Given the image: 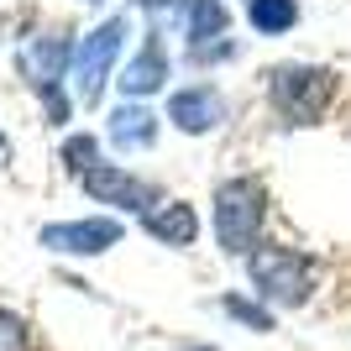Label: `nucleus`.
Wrapping results in <instances>:
<instances>
[{
	"label": "nucleus",
	"instance_id": "9d476101",
	"mask_svg": "<svg viewBox=\"0 0 351 351\" xmlns=\"http://www.w3.org/2000/svg\"><path fill=\"white\" fill-rule=\"evenodd\" d=\"M142 226H147V236H158L168 247H194V236H199V215H194L184 199H168V205L147 210Z\"/></svg>",
	"mask_w": 351,
	"mask_h": 351
},
{
	"label": "nucleus",
	"instance_id": "dca6fc26",
	"mask_svg": "<svg viewBox=\"0 0 351 351\" xmlns=\"http://www.w3.org/2000/svg\"><path fill=\"white\" fill-rule=\"evenodd\" d=\"M32 341H27V325L16 320L11 309H0V351H27Z\"/></svg>",
	"mask_w": 351,
	"mask_h": 351
},
{
	"label": "nucleus",
	"instance_id": "f8f14e48",
	"mask_svg": "<svg viewBox=\"0 0 351 351\" xmlns=\"http://www.w3.org/2000/svg\"><path fill=\"white\" fill-rule=\"evenodd\" d=\"M110 142L136 152V147H152L158 142V116L147 110V105H121L116 116H110Z\"/></svg>",
	"mask_w": 351,
	"mask_h": 351
},
{
	"label": "nucleus",
	"instance_id": "f3484780",
	"mask_svg": "<svg viewBox=\"0 0 351 351\" xmlns=\"http://www.w3.org/2000/svg\"><path fill=\"white\" fill-rule=\"evenodd\" d=\"M142 11H178V5H189V0H136Z\"/></svg>",
	"mask_w": 351,
	"mask_h": 351
},
{
	"label": "nucleus",
	"instance_id": "9b49d317",
	"mask_svg": "<svg viewBox=\"0 0 351 351\" xmlns=\"http://www.w3.org/2000/svg\"><path fill=\"white\" fill-rule=\"evenodd\" d=\"M226 27H231V11H226L220 0H189V5H184V37H189L194 53L220 47Z\"/></svg>",
	"mask_w": 351,
	"mask_h": 351
},
{
	"label": "nucleus",
	"instance_id": "39448f33",
	"mask_svg": "<svg viewBox=\"0 0 351 351\" xmlns=\"http://www.w3.org/2000/svg\"><path fill=\"white\" fill-rule=\"evenodd\" d=\"M121 43H126V21L110 16V21H100L84 43L73 47V84H79V100L84 105L100 100V89H105V79H110V63H116Z\"/></svg>",
	"mask_w": 351,
	"mask_h": 351
},
{
	"label": "nucleus",
	"instance_id": "2eb2a0df",
	"mask_svg": "<svg viewBox=\"0 0 351 351\" xmlns=\"http://www.w3.org/2000/svg\"><path fill=\"white\" fill-rule=\"evenodd\" d=\"M220 309L231 315V320H241V325H252V330H273V309L267 304H247V299H220Z\"/></svg>",
	"mask_w": 351,
	"mask_h": 351
},
{
	"label": "nucleus",
	"instance_id": "f03ea898",
	"mask_svg": "<svg viewBox=\"0 0 351 351\" xmlns=\"http://www.w3.org/2000/svg\"><path fill=\"white\" fill-rule=\"evenodd\" d=\"M336 89H341V79L325 63H278V69L267 73V100L293 126L320 121L330 110V100H336Z\"/></svg>",
	"mask_w": 351,
	"mask_h": 351
},
{
	"label": "nucleus",
	"instance_id": "7ed1b4c3",
	"mask_svg": "<svg viewBox=\"0 0 351 351\" xmlns=\"http://www.w3.org/2000/svg\"><path fill=\"white\" fill-rule=\"evenodd\" d=\"M247 278H252V293H257V304H273V309H299L315 293V267H309L304 252L293 247H263L247 257Z\"/></svg>",
	"mask_w": 351,
	"mask_h": 351
},
{
	"label": "nucleus",
	"instance_id": "ddd939ff",
	"mask_svg": "<svg viewBox=\"0 0 351 351\" xmlns=\"http://www.w3.org/2000/svg\"><path fill=\"white\" fill-rule=\"evenodd\" d=\"M247 16L263 37H283L299 27V0H247Z\"/></svg>",
	"mask_w": 351,
	"mask_h": 351
},
{
	"label": "nucleus",
	"instance_id": "6e6552de",
	"mask_svg": "<svg viewBox=\"0 0 351 351\" xmlns=\"http://www.w3.org/2000/svg\"><path fill=\"white\" fill-rule=\"evenodd\" d=\"M220 116H226V100H220V89H210V84H189V89H178L173 100H168V121H173L178 132H189V136L215 132Z\"/></svg>",
	"mask_w": 351,
	"mask_h": 351
},
{
	"label": "nucleus",
	"instance_id": "20e7f679",
	"mask_svg": "<svg viewBox=\"0 0 351 351\" xmlns=\"http://www.w3.org/2000/svg\"><path fill=\"white\" fill-rule=\"evenodd\" d=\"M69 58H73V47H69V37H58V32L27 37V43H21V53H16L21 79H27V84L47 100V116H53V121L69 116V105H63V95H58V79H63V69H69Z\"/></svg>",
	"mask_w": 351,
	"mask_h": 351
},
{
	"label": "nucleus",
	"instance_id": "423d86ee",
	"mask_svg": "<svg viewBox=\"0 0 351 351\" xmlns=\"http://www.w3.org/2000/svg\"><path fill=\"white\" fill-rule=\"evenodd\" d=\"M84 194L95 199V205H116V210H158V189L152 184H142L136 173H126V168H116V162H95L84 178Z\"/></svg>",
	"mask_w": 351,
	"mask_h": 351
},
{
	"label": "nucleus",
	"instance_id": "0eeeda50",
	"mask_svg": "<svg viewBox=\"0 0 351 351\" xmlns=\"http://www.w3.org/2000/svg\"><path fill=\"white\" fill-rule=\"evenodd\" d=\"M121 241V220H63V226H43V247L63 252V257H100Z\"/></svg>",
	"mask_w": 351,
	"mask_h": 351
},
{
	"label": "nucleus",
	"instance_id": "f257e3e1",
	"mask_svg": "<svg viewBox=\"0 0 351 351\" xmlns=\"http://www.w3.org/2000/svg\"><path fill=\"white\" fill-rule=\"evenodd\" d=\"M263 220H267V184L252 173H236L215 189V241L231 257H252L263 247Z\"/></svg>",
	"mask_w": 351,
	"mask_h": 351
},
{
	"label": "nucleus",
	"instance_id": "4468645a",
	"mask_svg": "<svg viewBox=\"0 0 351 351\" xmlns=\"http://www.w3.org/2000/svg\"><path fill=\"white\" fill-rule=\"evenodd\" d=\"M63 162H69V173H79L84 178L89 168H95V162H100V142H95V136H69V142H63Z\"/></svg>",
	"mask_w": 351,
	"mask_h": 351
},
{
	"label": "nucleus",
	"instance_id": "1a4fd4ad",
	"mask_svg": "<svg viewBox=\"0 0 351 351\" xmlns=\"http://www.w3.org/2000/svg\"><path fill=\"white\" fill-rule=\"evenodd\" d=\"M162 84H168V53H162L158 32H147L142 53H136V58L126 63V73H121V89H126L132 100H142V95H158Z\"/></svg>",
	"mask_w": 351,
	"mask_h": 351
},
{
	"label": "nucleus",
	"instance_id": "a211bd4d",
	"mask_svg": "<svg viewBox=\"0 0 351 351\" xmlns=\"http://www.w3.org/2000/svg\"><path fill=\"white\" fill-rule=\"evenodd\" d=\"M5 158H11V142H5V132H0V162H5Z\"/></svg>",
	"mask_w": 351,
	"mask_h": 351
}]
</instances>
